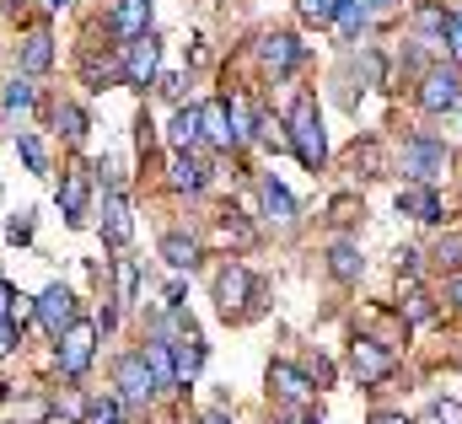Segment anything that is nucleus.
Instances as JSON below:
<instances>
[{
	"mask_svg": "<svg viewBox=\"0 0 462 424\" xmlns=\"http://www.w3.org/2000/svg\"><path fill=\"white\" fill-rule=\"evenodd\" d=\"M307 424H323V419H307Z\"/></svg>",
	"mask_w": 462,
	"mask_h": 424,
	"instance_id": "obj_55",
	"label": "nucleus"
},
{
	"mask_svg": "<svg viewBox=\"0 0 462 424\" xmlns=\"http://www.w3.org/2000/svg\"><path fill=\"white\" fill-rule=\"evenodd\" d=\"M247 296H253V274L242 269V263H226L221 274H216V301H221V312H236V307H247Z\"/></svg>",
	"mask_w": 462,
	"mask_h": 424,
	"instance_id": "obj_11",
	"label": "nucleus"
},
{
	"mask_svg": "<svg viewBox=\"0 0 462 424\" xmlns=\"http://www.w3.org/2000/svg\"><path fill=\"white\" fill-rule=\"evenodd\" d=\"M60 5H70V0H49V11H60Z\"/></svg>",
	"mask_w": 462,
	"mask_h": 424,
	"instance_id": "obj_52",
	"label": "nucleus"
},
{
	"mask_svg": "<svg viewBox=\"0 0 462 424\" xmlns=\"http://www.w3.org/2000/svg\"><path fill=\"white\" fill-rule=\"evenodd\" d=\"M87 424H124L118 398H97V403H87Z\"/></svg>",
	"mask_w": 462,
	"mask_h": 424,
	"instance_id": "obj_33",
	"label": "nucleus"
},
{
	"mask_svg": "<svg viewBox=\"0 0 462 424\" xmlns=\"http://www.w3.org/2000/svg\"><path fill=\"white\" fill-rule=\"evenodd\" d=\"M16 151H22V161H27V172H49V156H43V140L38 134H16Z\"/></svg>",
	"mask_w": 462,
	"mask_h": 424,
	"instance_id": "obj_29",
	"label": "nucleus"
},
{
	"mask_svg": "<svg viewBox=\"0 0 462 424\" xmlns=\"http://www.w3.org/2000/svg\"><path fill=\"white\" fill-rule=\"evenodd\" d=\"M447 301H452V307H462V274H452V285H447Z\"/></svg>",
	"mask_w": 462,
	"mask_h": 424,
	"instance_id": "obj_47",
	"label": "nucleus"
},
{
	"mask_svg": "<svg viewBox=\"0 0 462 424\" xmlns=\"http://www.w3.org/2000/svg\"><path fill=\"white\" fill-rule=\"evenodd\" d=\"M92 355H97V322L76 318L60 333V371H65V376H81V371L92 365Z\"/></svg>",
	"mask_w": 462,
	"mask_h": 424,
	"instance_id": "obj_3",
	"label": "nucleus"
},
{
	"mask_svg": "<svg viewBox=\"0 0 462 424\" xmlns=\"http://www.w3.org/2000/svg\"><path fill=\"white\" fill-rule=\"evenodd\" d=\"M156 65H162V38L156 32H140L124 43V81L129 87H151L156 81Z\"/></svg>",
	"mask_w": 462,
	"mask_h": 424,
	"instance_id": "obj_4",
	"label": "nucleus"
},
{
	"mask_svg": "<svg viewBox=\"0 0 462 424\" xmlns=\"http://www.w3.org/2000/svg\"><path fill=\"white\" fill-rule=\"evenodd\" d=\"M49 65H54V38L38 27V32L22 38V70H27V76H43Z\"/></svg>",
	"mask_w": 462,
	"mask_h": 424,
	"instance_id": "obj_19",
	"label": "nucleus"
},
{
	"mask_svg": "<svg viewBox=\"0 0 462 424\" xmlns=\"http://www.w3.org/2000/svg\"><path fill=\"white\" fill-rule=\"evenodd\" d=\"M393 349L387 344H376V338H355L349 344V371L360 376V387H376V382H387L393 376Z\"/></svg>",
	"mask_w": 462,
	"mask_h": 424,
	"instance_id": "obj_5",
	"label": "nucleus"
},
{
	"mask_svg": "<svg viewBox=\"0 0 462 424\" xmlns=\"http://www.w3.org/2000/svg\"><path fill=\"white\" fill-rule=\"evenodd\" d=\"M291 151H296V161L307 167V172H318L323 167V156H328V140H323V113H318V103L301 92L296 97V107H291Z\"/></svg>",
	"mask_w": 462,
	"mask_h": 424,
	"instance_id": "obj_1",
	"label": "nucleus"
},
{
	"mask_svg": "<svg viewBox=\"0 0 462 424\" xmlns=\"http://www.w3.org/2000/svg\"><path fill=\"white\" fill-rule=\"evenodd\" d=\"M430 414H436L441 424H462V403H447V398H441V403H436Z\"/></svg>",
	"mask_w": 462,
	"mask_h": 424,
	"instance_id": "obj_39",
	"label": "nucleus"
},
{
	"mask_svg": "<svg viewBox=\"0 0 462 424\" xmlns=\"http://www.w3.org/2000/svg\"><path fill=\"white\" fill-rule=\"evenodd\" d=\"M328 269H334V280H355L360 274V247L355 242H334L328 247Z\"/></svg>",
	"mask_w": 462,
	"mask_h": 424,
	"instance_id": "obj_26",
	"label": "nucleus"
},
{
	"mask_svg": "<svg viewBox=\"0 0 462 424\" xmlns=\"http://www.w3.org/2000/svg\"><path fill=\"white\" fill-rule=\"evenodd\" d=\"M5 231H11V242H32V220H27V215H11Z\"/></svg>",
	"mask_w": 462,
	"mask_h": 424,
	"instance_id": "obj_38",
	"label": "nucleus"
},
{
	"mask_svg": "<svg viewBox=\"0 0 462 424\" xmlns=\"http://www.w3.org/2000/svg\"><path fill=\"white\" fill-rule=\"evenodd\" d=\"M371 424H409V419H403V414H376Z\"/></svg>",
	"mask_w": 462,
	"mask_h": 424,
	"instance_id": "obj_49",
	"label": "nucleus"
},
{
	"mask_svg": "<svg viewBox=\"0 0 462 424\" xmlns=\"http://www.w3.org/2000/svg\"><path fill=\"white\" fill-rule=\"evenodd\" d=\"M114 32L118 38H140V32H151V0H118L114 5Z\"/></svg>",
	"mask_w": 462,
	"mask_h": 424,
	"instance_id": "obj_18",
	"label": "nucleus"
},
{
	"mask_svg": "<svg viewBox=\"0 0 462 424\" xmlns=\"http://www.w3.org/2000/svg\"><path fill=\"white\" fill-rule=\"evenodd\" d=\"M457 97H462L457 70H425V81H420V107L425 113H447V107H457Z\"/></svg>",
	"mask_w": 462,
	"mask_h": 424,
	"instance_id": "obj_8",
	"label": "nucleus"
},
{
	"mask_svg": "<svg viewBox=\"0 0 462 424\" xmlns=\"http://www.w3.org/2000/svg\"><path fill=\"white\" fill-rule=\"evenodd\" d=\"M54 124H60V134H65V140H87V113H81L76 103L54 107Z\"/></svg>",
	"mask_w": 462,
	"mask_h": 424,
	"instance_id": "obj_28",
	"label": "nucleus"
},
{
	"mask_svg": "<svg viewBox=\"0 0 462 424\" xmlns=\"http://www.w3.org/2000/svg\"><path fill=\"white\" fill-rule=\"evenodd\" d=\"M11 349H16V322H5V318H0V360H5Z\"/></svg>",
	"mask_w": 462,
	"mask_h": 424,
	"instance_id": "obj_41",
	"label": "nucleus"
},
{
	"mask_svg": "<svg viewBox=\"0 0 462 424\" xmlns=\"http://www.w3.org/2000/svg\"><path fill=\"white\" fill-rule=\"evenodd\" d=\"M0 398H5V382H0Z\"/></svg>",
	"mask_w": 462,
	"mask_h": 424,
	"instance_id": "obj_54",
	"label": "nucleus"
},
{
	"mask_svg": "<svg viewBox=\"0 0 462 424\" xmlns=\"http://www.w3.org/2000/svg\"><path fill=\"white\" fill-rule=\"evenodd\" d=\"M414 27H420V38H425V43H447L452 16H447L441 5H420V11H414Z\"/></svg>",
	"mask_w": 462,
	"mask_h": 424,
	"instance_id": "obj_24",
	"label": "nucleus"
},
{
	"mask_svg": "<svg viewBox=\"0 0 462 424\" xmlns=\"http://www.w3.org/2000/svg\"><path fill=\"white\" fill-rule=\"evenodd\" d=\"M365 22H371V5H365V0H339V16H334V27H339L345 38H355Z\"/></svg>",
	"mask_w": 462,
	"mask_h": 424,
	"instance_id": "obj_27",
	"label": "nucleus"
},
{
	"mask_svg": "<svg viewBox=\"0 0 462 424\" xmlns=\"http://www.w3.org/2000/svg\"><path fill=\"white\" fill-rule=\"evenodd\" d=\"M87 205H92V178L87 172H65V183H60V215L70 226H81L87 220Z\"/></svg>",
	"mask_w": 462,
	"mask_h": 424,
	"instance_id": "obj_13",
	"label": "nucleus"
},
{
	"mask_svg": "<svg viewBox=\"0 0 462 424\" xmlns=\"http://www.w3.org/2000/svg\"><path fill=\"white\" fill-rule=\"evenodd\" d=\"M199 140H210L216 151H231V145H242V140H236V129H231L226 97H221V103H205V107H199Z\"/></svg>",
	"mask_w": 462,
	"mask_h": 424,
	"instance_id": "obj_12",
	"label": "nucleus"
},
{
	"mask_svg": "<svg viewBox=\"0 0 462 424\" xmlns=\"http://www.w3.org/2000/svg\"><path fill=\"white\" fill-rule=\"evenodd\" d=\"M398 167L409 172V183H436V178L452 167V156H447V145H441V140H425V134H414V140H403V156H398Z\"/></svg>",
	"mask_w": 462,
	"mask_h": 424,
	"instance_id": "obj_2",
	"label": "nucleus"
},
{
	"mask_svg": "<svg viewBox=\"0 0 462 424\" xmlns=\"http://www.w3.org/2000/svg\"><path fill=\"white\" fill-rule=\"evenodd\" d=\"M420 424H441V419H436V414H430V419H420Z\"/></svg>",
	"mask_w": 462,
	"mask_h": 424,
	"instance_id": "obj_53",
	"label": "nucleus"
},
{
	"mask_svg": "<svg viewBox=\"0 0 462 424\" xmlns=\"http://www.w3.org/2000/svg\"><path fill=\"white\" fill-rule=\"evenodd\" d=\"M365 5H371V11H387V5H393V0H365Z\"/></svg>",
	"mask_w": 462,
	"mask_h": 424,
	"instance_id": "obj_51",
	"label": "nucleus"
},
{
	"mask_svg": "<svg viewBox=\"0 0 462 424\" xmlns=\"http://www.w3.org/2000/svg\"><path fill=\"white\" fill-rule=\"evenodd\" d=\"M349 167H355V172L365 167V178H376V167H382V151L365 140V145H355V151H349Z\"/></svg>",
	"mask_w": 462,
	"mask_h": 424,
	"instance_id": "obj_34",
	"label": "nucleus"
},
{
	"mask_svg": "<svg viewBox=\"0 0 462 424\" xmlns=\"http://www.w3.org/2000/svg\"><path fill=\"white\" fill-rule=\"evenodd\" d=\"M205 183H210V161H205L199 151H178V156H172V189L199 194Z\"/></svg>",
	"mask_w": 462,
	"mask_h": 424,
	"instance_id": "obj_15",
	"label": "nucleus"
},
{
	"mask_svg": "<svg viewBox=\"0 0 462 424\" xmlns=\"http://www.w3.org/2000/svg\"><path fill=\"white\" fill-rule=\"evenodd\" d=\"M32 318H38L43 327H49V333H54V338H60V333L76 322V296H70L65 285H49V290L32 301Z\"/></svg>",
	"mask_w": 462,
	"mask_h": 424,
	"instance_id": "obj_7",
	"label": "nucleus"
},
{
	"mask_svg": "<svg viewBox=\"0 0 462 424\" xmlns=\"http://www.w3.org/2000/svg\"><path fill=\"white\" fill-rule=\"evenodd\" d=\"M156 92L178 103V97H183V76H172V70H167V76H156Z\"/></svg>",
	"mask_w": 462,
	"mask_h": 424,
	"instance_id": "obj_36",
	"label": "nucleus"
},
{
	"mask_svg": "<svg viewBox=\"0 0 462 424\" xmlns=\"http://www.w3.org/2000/svg\"><path fill=\"white\" fill-rule=\"evenodd\" d=\"M296 11H301V22H312V27H328V22L339 16V0H296Z\"/></svg>",
	"mask_w": 462,
	"mask_h": 424,
	"instance_id": "obj_30",
	"label": "nucleus"
},
{
	"mask_svg": "<svg viewBox=\"0 0 462 424\" xmlns=\"http://www.w3.org/2000/svg\"><path fill=\"white\" fill-rule=\"evenodd\" d=\"M258 65H263L274 81H285V76L301 65V43H296L291 32H269V38H258Z\"/></svg>",
	"mask_w": 462,
	"mask_h": 424,
	"instance_id": "obj_6",
	"label": "nucleus"
},
{
	"mask_svg": "<svg viewBox=\"0 0 462 424\" xmlns=\"http://www.w3.org/2000/svg\"><path fill=\"white\" fill-rule=\"evenodd\" d=\"M269 387H274L285 403H312V382H307L296 365H285V360H274V365H269Z\"/></svg>",
	"mask_w": 462,
	"mask_h": 424,
	"instance_id": "obj_16",
	"label": "nucleus"
},
{
	"mask_svg": "<svg viewBox=\"0 0 462 424\" xmlns=\"http://www.w3.org/2000/svg\"><path fill=\"white\" fill-rule=\"evenodd\" d=\"M258 194H263V210L274 215L280 226H291V220H296V199H291V189H285L280 178H263V189H258Z\"/></svg>",
	"mask_w": 462,
	"mask_h": 424,
	"instance_id": "obj_21",
	"label": "nucleus"
},
{
	"mask_svg": "<svg viewBox=\"0 0 462 424\" xmlns=\"http://www.w3.org/2000/svg\"><path fill=\"white\" fill-rule=\"evenodd\" d=\"M0 11H22V0H0Z\"/></svg>",
	"mask_w": 462,
	"mask_h": 424,
	"instance_id": "obj_50",
	"label": "nucleus"
},
{
	"mask_svg": "<svg viewBox=\"0 0 462 424\" xmlns=\"http://www.w3.org/2000/svg\"><path fill=\"white\" fill-rule=\"evenodd\" d=\"M334 220H355V199H334Z\"/></svg>",
	"mask_w": 462,
	"mask_h": 424,
	"instance_id": "obj_46",
	"label": "nucleus"
},
{
	"mask_svg": "<svg viewBox=\"0 0 462 424\" xmlns=\"http://www.w3.org/2000/svg\"><path fill=\"white\" fill-rule=\"evenodd\" d=\"M253 134H258L263 145H274V151H291V129H285V118H274V113H253Z\"/></svg>",
	"mask_w": 462,
	"mask_h": 424,
	"instance_id": "obj_25",
	"label": "nucleus"
},
{
	"mask_svg": "<svg viewBox=\"0 0 462 424\" xmlns=\"http://www.w3.org/2000/svg\"><path fill=\"white\" fill-rule=\"evenodd\" d=\"M11 301H16V290H11V285L0 280V318H5V322H11Z\"/></svg>",
	"mask_w": 462,
	"mask_h": 424,
	"instance_id": "obj_45",
	"label": "nucleus"
},
{
	"mask_svg": "<svg viewBox=\"0 0 462 424\" xmlns=\"http://www.w3.org/2000/svg\"><path fill=\"white\" fill-rule=\"evenodd\" d=\"M398 215H414V220H441V199H436V189L430 183H403L398 189Z\"/></svg>",
	"mask_w": 462,
	"mask_h": 424,
	"instance_id": "obj_14",
	"label": "nucleus"
},
{
	"mask_svg": "<svg viewBox=\"0 0 462 424\" xmlns=\"http://www.w3.org/2000/svg\"><path fill=\"white\" fill-rule=\"evenodd\" d=\"M114 382L124 398H134V403H145L151 392H156V376H151V365H145V355H124L114 365Z\"/></svg>",
	"mask_w": 462,
	"mask_h": 424,
	"instance_id": "obj_9",
	"label": "nucleus"
},
{
	"mask_svg": "<svg viewBox=\"0 0 462 424\" xmlns=\"http://www.w3.org/2000/svg\"><path fill=\"white\" fill-rule=\"evenodd\" d=\"M247 236H253V231H247L242 220H221V242H247Z\"/></svg>",
	"mask_w": 462,
	"mask_h": 424,
	"instance_id": "obj_40",
	"label": "nucleus"
},
{
	"mask_svg": "<svg viewBox=\"0 0 462 424\" xmlns=\"http://www.w3.org/2000/svg\"><path fill=\"white\" fill-rule=\"evenodd\" d=\"M134 296H140V263L118 258V301H134Z\"/></svg>",
	"mask_w": 462,
	"mask_h": 424,
	"instance_id": "obj_32",
	"label": "nucleus"
},
{
	"mask_svg": "<svg viewBox=\"0 0 462 424\" xmlns=\"http://www.w3.org/2000/svg\"><path fill=\"white\" fill-rule=\"evenodd\" d=\"M226 113H231V129H236V140H247V134H253V103H247L242 92H231V97H226Z\"/></svg>",
	"mask_w": 462,
	"mask_h": 424,
	"instance_id": "obj_31",
	"label": "nucleus"
},
{
	"mask_svg": "<svg viewBox=\"0 0 462 424\" xmlns=\"http://www.w3.org/2000/svg\"><path fill=\"white\" fill-rule=\"evenodd\" d=\"M32 318V301H27V296H22V290H16V301H11V322H16V327H22V322Z\"/></svg>",
	"mask_w": 462,
	"mask_h": 424,
	"instance_id": "obj_42",
	"label": "nucleus"
},
{
	"mask_svg": "<svg viewBox=\"0 0 462 424\" xmlns=\"http://www.w3.org/2000/svg\"><path fill=\"white\" fill-rule=\"evenodd\" d=\"M167 140H172V151H194L199 145V107H178Z\"/></svg>",
	"mask_w": 462,
	"mask_h": 424,
	"instance_id": "obj_22",
	"label": "nucleus"
},
{
	"mask_svg": "<svg viewBox=\"0 0 462 424\" xmlns=\"http://www.w3.org/2000/svg\"><path fill=\"white\" fill-rule=\"evenodd\" d=\"M199 424H231V419H226V414H221V409H210V414H205V419H199Z\"/></svg>",
	"mask_w": 462,
	"mask_h": 424,
	"instance_id": "obj_48",
	"label": "nucleus"
},
{
	"mask_svg": "<svg viewBox=\"0 0 462 424\" xmlns=\"http://www.w3.org/2000/svg\"><path fill=\"white\" fill-rule=\"evenodd\" d=\"M172 371H178V382H194V376L205 371V344H199V333H194V327L172 344Z\"/></svg>",
	"mask_w": 462,
	"mask_h": 424,
	"instance_id": "obj_17",
	"label": "nucleus"
},
{
	"mask_svg": "<svg viewBox=\"0 0 462 424\" xmlns=\"http://www.w3.org/2000/svg\"><path fill=\"white\" fill-rule=\"evenodd\" d=\"M447 49H452V54L462 60V11L452 16V27H447Z\"/></svg>",
	"mask_w": 462,
	"mask_h": 424,
	"instance_id": "obj_43",
	"label": "nucleus"
},
{
	"mask_svg": "<svg viewBox=\"0 0 462 424\" xmlns=\"http://www.w3.org/2000/svg\"><path fill=\"white\" fill-rule=\"evenodd\" d=\"M145 365H151V376H156V387H172L178 382V371H172V344H162V338H151L145 349Z\"/></svg>",
	"mask_w": 462,
	"mask_h": 424,
	"instance_id": "obj_23",
	"label": "nucleus"
},
{
	"mask_svg": "<svg viewBox=\"0 0 462 424\" xmlns=\"http://www.w3.org/2000/svg\"><path fill=\"white\" fill-rule=\"evenodd\" d=\"M103 236H108V247H124L134 236V215H129V199L118 189L103 194Z\"/></svg>",
	"mask_w": 462,
	"mask_h": 424,
	"instance_id": "obj_10",
	"label": "nucleus"
},
{
	"mask_svg": "<svg viewBox=\"0 0 462 424\" xmlns=\"http://www.w3.org/2000/svg\"><path fill=\"white\" fill-rule=\"evenodd\" d=\"M0 103L11 107V113H16V107H32V81H11V87L0 92Z\"/></svg>",
	"mask_w": 462,
	"mask_h": 424,
	"instance_id": "obj_35",
	"label": "nucleus"
},
{
	"mask_svg": "<svg viewBox=\"0 0 462 424\" xmlns=\"http://www.w3.org/2000/svg\"><path fill=\"white\" fill-rule=\"evenodd\" d=\"M409 318H414V322L430 318V307H425V296H420V290H409Z\"/></svg>",
	"mask_w": 462,
	"mask_h": 424,
	"instance_id": "obj_44",
	"label": "nucleus"
},
{
	"mask_svg": "<svg viewBox=\"0 0 462 424\" xmlns=\"http://www.w3.org/2000/svg\"><path fill=\"white\" fill-rule=\"evenodd\" d=\"M162 258H167V269H194L199 263V242L183 236V231H167L162 236Z\"/></svg>",
	"mask_w": 462,
	"mask_h": 424,
	"instance_id": "obj_20",
	"label": "nucleus"
},
{
	"mask_svg": "<svg viewBox=\"0 0 462 424\" xmlns=\"http://www.w3.org/2000/svg\"><path fill=\"white\" fill-rule=\"evenodd\" d=\"M436 258H441V263H462V236H447V242L436 247Z\"/></svg>",
	"mask_w": 462,
	"mask_h": 424,
	"instance_id": "obj_37",
	"label": "nucleus"
}]
</instances>
